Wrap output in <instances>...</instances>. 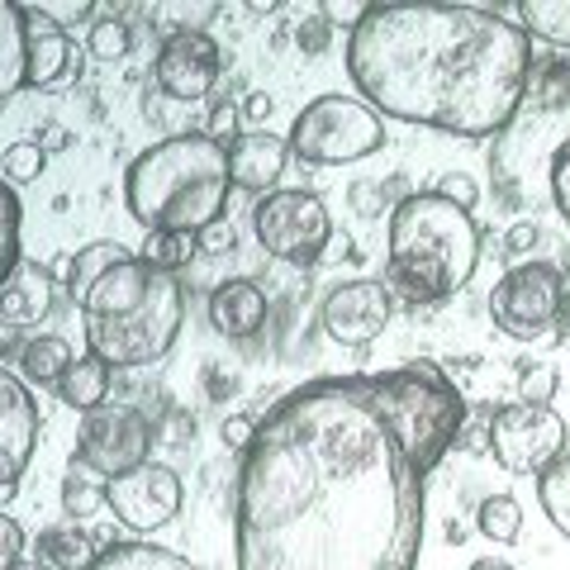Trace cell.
Listing matches in <instances>:
<instances>
[{"label": "cell", "instance_id": "1", "mask_svg": "<svg viewBox=\"0 0 570 570\" xmlns=\"http://www.w3.org/2000/svg\"><path fill=\"white\" fill-rule=\"evenodd\" d=\"M461 433L466 400L423 356L285 390L238 466V570H419L428 480Z\"/></svg>", "mask_w": 570, "mask_h": 570}, {"label": "cell", "instance_id": "2", "mask_svg": "<svg viewBox=\"0 0 570 570\" xmlns=\"http://www.w3.org/2000/svg\"><path fill=\"white\" fill-rule=\"evenodd\" d=\"M347 77L376 115L456 138L504 134L528 96L532 39L485 6H362L347 33Z\"/></svg>", "mask_w": 570, "mask_h": 570}, {"label": "cell", "instance_id": "3", "mask_svg": "<svg viewBox=\"0 0 570 570\" xmlns=\"http://www.w3.org/2000/svg\"><path fill=\"white\" fill-rule=\"evenodd\" d=\"M228 148L205 134H171L138 153L124 171V205L142 234H195L214 228L228 205Z\"/></svg>", "mask_w": 570, "mask_h": 570}, {"label": "cell", "instance_id": "4", "mask_svg": "<svg viewBox=\"0 0 570 570\" xmlns=\"http://www.w3.org/2000/svg\"><path fill=\"white\" fill-rule=\"evenodd\" d=\"M480 228L471 209L442 200L438 190H419L390 209V266L385 281L409 299H448L475 276Z\"/></svg>", "mask_w": 570, "mask_h": 570}, {"label": "cell", "instance_id": "5", "mask_svg": "<svg viewBox=\"0 0 570 570\" xmlns=\"http://www.w3.org/2000/svg\"><path fill=\"white\" fill-rule=\"evenodd\" d=\"M181 318H186L181 281L157 272L153 291L142 295L134 309L110 314V318H86V347H91V356H100L110 371L115 366H124V371L153 366L171 352L176 333H181Z\"/></svg>", "mask_w": 570, "mask_h": 570}, {"label": "cell", "instance_id": "6", "mask_svg": "<svg viewBox=\"0 0 570 570\" xmlns=\"http://www.w3.org/2000/svg\"><path fill=\"white\" fill-rule=\"evenodd\" d=\"M285 142L309 167H347L385 148V119L356 96H318L295 115Z\"/></svg>", "mask_w": 570, "mask_h": 570}, {"label": "cell", "instance_id": "7", "mask_svg": "<svg viewBox=\"0 0 570 570\" xmlns=\"http://www.w3.org/2000/svg\"><path fill=\"white\" fill-rule=\"evenodd\" d=\"M490 318L504 337L542 343V337L566 318V276L551 262L509 266L490 291Z\"/></svg>", "mask_w": 570, "mask_h": 570}, {"label": "cell", "instance_id": "8", "mask_svg": "<svg viewBox=\"0 0 570 570\" xmlns=\"http://www.w3.org/2000/svg\"><path fill=\"white\" fill-rule=\"evenodd\" d=\"M153 461V419L134 404H100L81 419L71 471H86L96 480L129 475Z\"/></svg>", "mask_w": 570, "mask_h": 570}, {"label": "cell", "instance_id": "9", "mask_svg": "<svg viewBox=\"0 0 570 570\" xmlns=\"http://www.w3.org/2000/svg\"><path fill=\"white\" fill-rule=\"evenodd\" d=\"M253 228L257 243L266 247V257L291 262V266H309L324 257V247L333 238V219L328 205L314 190H272L262 195L253 209Z\"/></svg>", "mask_w": 570, "mask_h": 570}, {"label": "cell", "instance_id": "10", "mask_svg": "<svg viewBox=\"0 0 570 570\" xmlns=\"http://www.w3.org/2000/svg\"><path fill=\"white\" fill-rule=\"evenodd\" d=\"M485 442L509 475H542L566 456V419L551 404H504L494 409Z\"/></svg>", "mask_w": 570, "mask_h": 570}, {"label": "cell", "instance_id": "11", "mask_svg": "<svg viewBox=\"0 0 570 570\" xmlns=\"http://www.w3.org/2000/svg\"><path fill=\"white\" fill-rule=\"evenodd\" d=\"M181 499H186L181 475L163 466V461H148V466H138L129 475L105 480V509L134 532L167 528L176 513H181Z\"/></svg>", "mask_w": 570, "mask_h": 570}, {"label": "cell", "instance_id": "12", "mask_svg": "<svg viewBox=\"0 0 570 570\" xmlns=\"http://www.w3.org/2000/svg\"><path fill=\"white\" fill-rule=\"evenodd\" d=\"M219 67H224V52L205 29H176L157 48L153 86L157 96H167L176 105H200L214 91V81H219Z\"/></svg>", "mask_w": 570, "mask_h": 570}, {"label": "cell", "instance_id": "13", "mask_svg": "<svg viewBox=\"0 0 570 570\" xmlns=\"http://www.w3.org/2000/svg\"><path fill=\"white\" fill-rule=\"evenodd\" d=\"M39 404L29 400L24 381L0 366V509L20 494V480L33 461V448H39Z\"/></svg>", "mask_w": 570, "mask_h": 570}, {"label": "cell", "instance_id": "14", "mask_svg": "<svg viewBox=\"0 0 570 570\" xmlns=\"http://www.w3.org/2000/svg\"><path fill=\"white\" fill-rule=\"evenodd\" d=\"M390 309L395 305H390L385 285L356 276V281L333 285V291L324 295V305H318V324H324V333L333 337V343L366 347V343H376V337L385 333Z\"/></svg>", "mask_w": 570, "mask_h": 570}, {"label": "cell", "instance_id": "15", "mask_svg": "<svg viewBox=\"0 0 570 570\" xmlns=\"http://www.w3.org/2000/svg\"><path fill=\"white\" fill-rule=\"evenodd\" d=\"M20 20H24V86L43 91V86H58L62 77H77L81 58L67 39V29L43 6H20Z\"/></svg>", "mask_w": 570, "mask_h": 570}, {"label": "cell", "instance_id": "16", "mask_svg": "<svg viewBox=\"0 0 570 570\" xmlns=\"http://www.w3.org/2000/svg\"><path fill=\"white\" fill-rule=\"evenodd\" d=\"M285 163H291V142L281 134H238L228 142V181L247 195H272L276 181L285 176Z\"/></svg>", "mask_w": 570, "mask_h": 570}, {"label": "cell", "instance_id": "17", "mask_svg": "<svg viewBox=\"0 0 570 570\" xmlns=\"http://www.w3.org/2000/svg\"><path fill=\"white\" fill-rule=\"evenodd\" d=\"M209 324L224 337H253L266 324V295L257 281H219L209 295Z\"/></svg>", "mask_w": 570, "mask_h": 570}, {"label": "cell", "instance_id": "18", "mask_svg": "<svg viewBox=\"0 0 570 570\" xmlns=\"http://www.w3.org/2000/svg\"><path fill=\"white\" fill-rule=\"evenodd\" d=\"M58 305V285L39 262H20L6 285H0V324H39Z\"/></svg>", "mask_w": 570, "mask_h": 570}, {"label": "cell", "instance_id": "19", "mask_svg": "<svg viewBox=\"0 0 570 570\" xmlns=\"http://www.w3.org/2000/svg\"><path fill=\"white\" fill-rule=\"evenodd\" d=\"M86 570H200V566L157 542H110L105 551H96V561Z\"/></svg>", "mask_w": 570, "mask_h": 570}, {"label": "cell", "instance_id": "20", "mask_svg": "<svg viewBox=\"0 0 570 570\" xmlns=\"http://www.w3.org/2000/svg\"><path fill=\"white\" fill-rule=\"evenodd\" d=\"M58 400L67 409H81V414H91V409L110 404V366L100 362V356H77V362L67 366V376L58 381Z\"/></svg>", "mask_w": 570, "mask_h": 570}, {"label": "cell", "instance_id": "21", "mask_svg": "<svg viewBox=\"0 0 570 570\" xmlns=\"http://www.w3.org/2000/svg\"><path fill=\"white\" fill-rule=\"evenodd\" d=\"M24 91V20L14 0H0V100Z\"/></svg>", "mask_w": 570, "mask_h": 570}, {"label": "cell", "instance_id": "22", "mask_svg": "<svg viewBox=\"0 0 570 570\" xmlns=\"http://www.w3.org/2000/svg\"><path fill=\"white\" fill-rule=\"evenodd\" d=\"M129 257V247H119V243H110V238H100V243H86V247H77V257H71V266H67V295H71V305L81 309V299H86V291L110 272L115 262H124Z\"/></svg>", "mask_w": 570, "mask_h": 570}, {"label": "cell", "instance_id": "23", "mask_svg": "<svg viewBox=\"0 0 570 570\" xmlns=\"http://www.w3.org/2000/svg\"><path fill=\"white\" fill-rule=\"evenodd\" d=\"M71 362H77V356H71L67 337H58V333H39V337H29V343L20 347V366H24V376L33 385H52V390H58V381L67 376Z\"/></svg>", "mask_w": 570, "mask_h": 570}, {"label": "cell", "instance_id": "24", "mask_svg": "<svg viewBox=\"0 0 570 570\" xmlns=\"http://www.w3.org/2000/svg\"><path fill=\"white\" fill-rule=\"evenodd\" d=\"M39 561L48 570H86L96 561V551H91V538H86L77 523H58V528L39 532Z\"/></svg>", "mask_w": 570, "mask_h": 570}, {"label": "cell", "instance_id": "25", "mask_svg": "<svg viewBox=\"0 0 570 570\" xmlns=\"http://www.w3.org/2000/svg\"><path fill=\"white\" fill-rule=\"evenodd\" d=\"M519 14H523L519 24L528 29V39L570 48V0H523Z\"/></svg>", "mask_w": 570, "mask_h": 570}, {"label": "cell", "instance_id": "26", "mask_svg": "<svg viewBox=\"0 0 570 570\" xmlns=\"http://www.w3.org/2000/svg\"><path fill=\"white\" fill-rule=\"evenodd\" d=\"M475 528L485 532L490 542H499V547L519 542V532H523L519 499H513V494H485V499H480V509H475Z\"/></svg>", "mask_w": 570, "mask_h": 570}, {"label": "cell", "instance_id": "27", "mask_svg": "<svg viewBox=\"0 0 570 570\" xmlns=\"http://www.w3.org/2000/svg\"><path fill=\"white\" fill-rule=\"evenodd\" d=\"M20 195H14V186L0 176V285H6L14 272H20Z\"/></svg>", "mask_w": 570, "mask_h": 570}, {"label": "cell", "instance_id": "28", "mask_svg": "<svg viewBox=\"0 0 570 570\" xmlns=\"http://www.w3.org/2000/svg\"><path fill=\"white\" fill-rule=\"evenodd\" d=\"M538 499H542V513L551 519V528L570 542V456H561L557 466L538 475Z\"/></svg>", "mask_w": 570, "mask_h": 570}, {"label": "cell", "instance_id": "29", "mask_svg": "<svg viewBox=\"0 0 570 570\" xmlns=\"http://www.w3.org/2000/svg\"><path fill=\"white\" fill-rule=\"evenodd\" d=\"M195 253H200V238L195 234H148L142 247H138V257L148 262L153 272H167V276L181 272Z\"/></svg>", "mask_w": 570, "mask_h": 570}, {"label": "cell", "instance_id": "30", "mask_svg": "<svg viewBox=\"0 0 570 570\" xmlns=\"http://www.w3.org/2000/svg\"><path fill=\"white\" fill-rule=\"evenodd\" d=\"M96 509H105V480L86 475V471L62 475V513H71V523L91 519Z\"/></svg>", "mask_w": 570, "mask_h": 570}, {"label": "cell", "instance_id": "31", "mask_svg": "<svg viewBox=\"0 0 570 570\" xmlns=\"http://www.w3.org/2000/svg\"><path fill=\"white\" fill-rule=\"evenodd\" d=\"M134 48V33L124 20H96L91 33H86V58L96 62H124Z\"/></svg>", "mask_w": 570, "mask_h": 570}, {"label": "cell", "instance_id": "32", "mask_svg": "<svg viewBox=\"0 0 570 570\" xmlns=\"http://www.w3.org/2000/svg\"><path fill=\"white\" fill-rule=\"evenodd\" d=\"M48 163V153L39 142H10L6 153H0V171H6L10 186H24V181H39V171Z\"/></svg>", "mask_w": 570, "mask_h": 570}, {"label": "cell", "instance_id": "33", "mask_svg": "<svg viewBox=\"0 0 570 570\" xmlns=\"http://www.w3.org/2000/svg\"><path fill=\"white\" fill-rule=\"evenodd\" d=\"M557 385H561L557 366L532 362V366H523V376H519V404H551L557 400Z\"/></svg>", "mask_w": 570, "mask_h": 570}, {"label": "cell", "instance_id": "34", "mask_svg": "<svg viewBox=\"0 0 570 570\" xmlns=\"http://www.w3.org/2000/svg\"><path fill=\"white\" fill-rule=\"evenodd\" d=\"M551 200H557L561 219L570 228V138L561 142L557 153H551Z\"/></svg>", "mask_w": 570, "mask_h": 570}, {"label": "cell", "instance_id": "35", "mask_svg": "<svg viewBox=\"0 0 570 570\" xmlns=\"http://www.w3.org/2000/svg\"><path fill=\"white\" fill-rule=\"evenodd\" d=\"M14 561H24V528L0 509V570H14Z\"/></svg>", "mask_w": 570, "mask_h": 570}, {"label": "cell", "instance_id": "36", "mask_svg": "<svg viewBox=\"0 0 570 570\" xmlns=\"http://www.w3.org/2000/svg\"><path fill=\"white\" fill-rule=\"evenodd\" d=\"M438 195H442V200H452V205H461V209H475L480 186L471 181L466 171H448V176L438 181Z\"/></svg>", "mask_w": 570, "mask_h": 570}, {"label": "cell", "instance_id": "37", "mask_svg": "<svg viewBox=\"0 0 570 570\" xmlns=\"http://www.w3.org/2000/svg\"><path fill=\"white\" fill-rule=\"evenodd\" d=\"M253 433H257V419H247V414H228L219 423V442L228 452H247L253 448Z\"/></svg>", "mask_w": 570, "mask_h": 570}, {"label": "cell", "instance_id": "38", "mask_svg": "<svg viewBox=\"0 0 570 570\" xmlns=\"http://www.w3.org/2000/svg\"><path fill=\"white\" fill-rule=\"evenodd\" d=\"M234 129H238V110H234V100H219V105H214V110H209L205 138H214V142H224V148H228V142L238 138Z\"/></svg>", "mask_w": 570, "mask_h": 570}, {"label": "cell", "instance_id": "39", "mask_svg": "<svg viewBox=\"0 0 570 570\" xmlns=\"http://www.w3.org/2000/svg\"><path fill=\"white\" fill-rule=\"evenodd\" d=\"M538 238H542V228L532 224V219L513 224L509 234H504V257H513V262H519V257H528V253H532V243H538Z\"/></svg>", "mask_w": 570, "mask_h": 570}, {"label": "cell", "instance_id": "40", "mask_svg": "<svg viewBox=\"0 0 570 570\" xmlns=\"http://www.w3.org/2000/svg\"><path fill=\"white\" fill-rule=\"evenodd\" d=\"M295 39H299V48H305V58H318V52L328 48V20H305L295 29Z\"/></svg>", "mask_w": 570, "mask_h": 570}, {"label": "cell", "instance_id": "41", "mask_svg": "<svg viewBox=\"0 0 570 570\" xmlns=\"http://www.w3.org/2000/svg\"><path fill=\"white\" fill-rule=\"evenodd\" d=\"M200 247H205V253H234L238 238H234V228H224V219H219L214 228H205V234H200Z\"/></svg>", "mask_w": 570, "mask_h": 570}, {"label": "cell", "instance_id": "42", "mask_svg": "<svg viewBox=\"0 0 570 570\" xmlns=\"http://www.w3.org/2000/svg\"><path fill=\"white\" fill-rule=\"evenodd\" d=\"M67 142H71V134H67V129H58V124H52V129H43V138H39V148H43V153H62V148H67Z\"/></svg>", "mask_w": 570, "mask_h": 570}, {"label": "cell", "instance_id": "43", "mask_svg": "<svg viewBox=\"0 0 570 570\" xmlns=\"http://www.w3.org/2000/svg\"><path fill=\"white\" fill-rule=\"evenodd\" d=\"M247 115H253V119H266V115H272V100H266V96H253V100H247Z\"/></svg>", "mask_w": 570, "mask_h": 570}, {"label": "cell", "instance_id": "44", "mask_svg": "<svg viewBox=\"0 0 570 570\" xmlns=\"http://www.w3.org/2000/svg\"><path fill=\"white\" fill-rule=\"evenodd\" d=\"M471 570H519V566H509V561H494V557H485V561H475Z\"/></svg>", "mask_w": 570, "mask_h": 570}, {"label": "cell", "instance_id": "45", "mask_svg": "<svg viewBox=\"0 0 570 570\" xmlns=\"http://www.w3.org/2000/svg\"><path fill=\"white\" fill-rule=\"evenodd\" d=\"M14 570H48L39 557H24V561H14Z\"/></svg>", "mask_w": 570, "mask_h": 570}, {"label": "cell", "instance_id": "46", "mask_svg": "<svg viewBox=\"0 0 570 570\" xmlns=\"http://www.w3.org/2000/svg\"><path fill=\"white\" fill-rule=\"evenodd\" d=\"M566 318H570V281H566Z\"/></svg>", "mask_w": 570, "mask_h": 570}]
</instances>
